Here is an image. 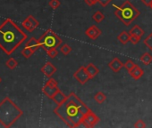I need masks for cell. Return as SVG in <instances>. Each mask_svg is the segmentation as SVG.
Returning a JSON list of instances; mask_svg holds the SVG:
<instances>
[{
    "label": "cell",
    "mask_w": 152,
    "mask_h": 128,
    "mask_svg": "<svg viewBox=\"0 0 152 128\" xmlns=\"http://www.w3.org/2000/svg\"><path fill=\"white\" fill-rule=\"evenodd\" d=\"M91 109L74 93H71L66 101L54 109V113L69 127H78Z\"/></svg>",
    "instance_id": "6da1fadb"
},
{
    "label": "cell",
    "mask_w": 152,
    "mask_h": 128,
    "mask_svg": "<svg viewBox=\"0 0 152 128\" xmlns=\"http://www.w3.org/2000/svg\"><path fill=\"white\" fill-rule=\"evenodd\" d=\"M28 36L11 19H6L0 25V49L5 53H13Z\"/></svg>",
    "instance_id": "7a4b0ae2"
},
{
    "label": "cell",
    "mask_w": 152,
    "mask_h": 128,
    "mask_svg": "<svg viewBox=\"0 0 152 128\" xmlns=\"http://www.w3.org/2000/svg\"><path fill=\"white\" fill-rule=\"evenodd\" d=\"M23 115V110L9 97L0 102V124L3 126H12Z\"/></svg>",
    "instance_id": "3957f363"
},
{
    "label": "cell",
    "mask_w": 152,
    "mask_h": 128,
    "mask_svg": "<svg viewBox=\"0 0 152 128\" xmlns=\"http://www.w3.org/2000/svg\"><path fill=\"white\" fill-rule=\"evenodd\" d=\"M114 6L115 7V10L114 12L115 15L125 26H129L140 15V12L128 0H126L120 6Z\"/></svg>",
    "instance_id": "277c9868"
},
{
    "label": "cell",
    "mask_w": 152,
    "mask_h": 128,
    "mask_svg": "<svg viewBox=\"0 0 152 128\" xmlns=\"http://www.w3.org/2000/svg\"><path fill=\"white\" fill-rule=\"evenodd\" d=\"M39 42L40 47L47 51L48 48L59 47L62 44V39L52 29H48L40 37V38L39 39Z\"/></svg>",
    "instance_id": "5b68a950"
},
{
    "label": "cell",
    "mask_w": 152,
    "mask_h": 128,
    "mask_svg": "<svg viewBox=\"0 0 152 128\" xmlns=\"http://www.w3.org/2000/svg\"><path fill=\"white\" fill-rule=\"evenodd\" d=\"M59 90H60V89H59V87L57 86V82H56L54 78H50L47 81V83L45 84V86H43V88H42V93H43L48 98L52 99L53 96H54Z\"/></svg>",
    "instance_id": "8992f818"
},
{
    "label": "cell",
    "mask_w": 152,
    "mask_h": 128,
    "mask_svg": "<svg viewBox=\"0 0 152 128\" xmlns=\"http://www.w3.org/2000/svg\"><path fill=\"white\" fill-rule=\"evenodd\" d=\"M99 117L91 109L88 113H86L83 118L82 121V124H83V126L85 127H89L91 128L93 126H95L99 122Z\"/></svg>",
    "instance_id": "52a82bcc"
},
{
    "label": "cell",
    "mask_w": 152,
    "mask_h": 128,
    "mask_svg": "<svg viewBox=\"0 0 152 128\" xmlns=\"http://www.w3.org/2000/svg\"><path fill=\"white\" fill-rule=\"evenodd\" d=\"M73 78L82 85L86 84L91 79V77H90L89 73L87 72L86 67H84V66H81L77 70L74 72Z\"/></svg>",
    "instance_id": "ba28073f"
},
{
    "label": "cell",
    "mask_w": 152,
    "mask_h": 128,
    "mask_svg": "<svg viewBox=\"0 0 152 128\" xmlns=\"http://www.w3.org/2000/svg\"><path fill=\"white\" fill-rule=\"evenodd\" d=\"M101 34H102L101 29H100L99 27H97L96 25L91 26V27L88 28V29H86V31H85V35H86L89 38H91V39H92V40L98 39V38L101 36Z\"/></svg>",
    "instance_id": "9c48e42d"
},
{
    "label": "cell",
    "mask_w": 152,
    "mask_h": 128,
    "mask_svg": "<svg viewBox=\"0 0 152 128\" xmlns=\"http://www.w3.org/2000/svg\"><path fill=\"white\" fill-rule=\"evenodd\" d=\"M40 70H41V72H42L46 77L51 78V77L56 72V68L55 67V65H54L53 63L48 61V62H46V63L44 64L43 67L41 68Z\"/></svg>",
    "instance_id": "30bf717a"
},
{
    "label": "cell",
    "mask_w": 152,
    "mask_h": 128,
    "mask_svg": "<svg viewBox=\"0 0 152 128\" xmlns=\"http://www.w3.org/2000/svg\"><path fill=\"white\" fill-rule=\"evenodd\" d=\"M108 67L115 73L119 72L124 67V63L118 58H113V60L108 63Z\"/></svg>",
    "instance_id": "8fae6325"
},
{
    "label": "cell",
    "mask_w": 152,
    "mask_h": 128,
    "mask_svg": "<svg viewBox=\"0 0 152 128\" xmlns=\"http://www.w3.org/2000/svg\"><path fill=\"white\" fill-rule=\"evenodd\" d=\"M129 74H130V76H131L133 79L139 80V79L143 76L144 71H143V70H142L139 65H137V64H136V66L129 72Z\"/></svg>",
    "instance_id": "7c38bea8"
},
{
    "label": "cell",
    "mask_w": 152,
    "mask_h": 128,
    "mask_svg": "<svg viewBox=\"0 0 152 128\" xmlns=\"http://www.w3.org/2000/svg\"><path fill=\"white\" fill-rule=\"evenodd\" d=\"M66 99H67V96H66L61 90H59V91L53 96V98H52L51 100H53L54 102H55L57 106H59V105L63 104V103L66 101Z\"/></svg>",
    "instance_id": "4fadbf2b"
},
{
    "label": "cell",
    "mask_w": 152,
    "mask_h": 128,
    "mask_svg": "<svg viewBox=\"0 0 152 128\" xmlns=\"http://www.w3.org/2000/svg\"><path fill=\"white\" fill-rule=\"evenodd\" d=\"M86 70H87V72L89 73V75L91 77V79L94 78L99 73V70L98 69L97 66L94 65L93 63H89L86 67Z\"/></svg>",
    "instance_id": "5bb4252c"
},
{
    "label": "cell",
    "mask_w": 152,
    "mask_h": 128,
    "mask_svg": "<svg viewBox=\"0 0 152 128\" xmlns=\"http://www.w3.org/2000/svg\"><path fill=\"white\" fill-rule=\"evenodd\" d=\"M25 46H27V47H29V48L34 50V51H36L37 49H39V48L40 47V45H39V39H36L35 37H31V38H30V39L26 42Z\"/></svg>",
    "instance_id": "9a60e30c"
},
{
    "label": "cell",
    "mask_w": 152,
    "mask_h": 128,
    "mask_svg": "<svg viewBox=\"0 0 152 128\" xmlns=\"http://www.w3.org/2000/svg\"><path fill=\"white\" fill-rule=\"evenodd\" d=\"M117 40L123 44V45H126L129 41H130V33L126 32V31H123L121 32L118 36H117Z\"/></svg>",
    "instance_id": "2e32d148"
},
{
    "label": "cell",
    "mask_w": 152,
    "mask_h": 128,
    "mask_svg": "<svg viewBox=\"0 0 152 128\" xmlns=\"http://www.w3.org/2000/svg\"><path fill=\"white\" fill-rule=\"evenodd\" d=\"M140 61L144 64V65H149V64L152 62V55L149 52H144L140 58Z\"/></svg>",
    "instance_id": "e0dca14e"
},
{
    "label": "cell",
    "mask_w": 152,
    "mask_h": 128,
    "mask_svg": "<svg viewBox=\"0 0 152 128\" xmlns=\"http://www.w3.org/2000/svg\"><path fill=\"white\" fill-rule=\"evenodd\" d=\"M129 33H130V34H132V35H136V36L142 37V36L144 35V30H143L139 25H134V26L131 29V30H130Z\"/></svg>",
    "instance_id": "ac0fdd59"
},
{
    "label": "cell",
    "mask_w": 152,
    "mask_h": 128,
    "mask_svg": "<svg viewBox=\"0 0 152 128\" xmlns=\"http://www.w3.org/2000/svg\"><path fill=\"white\" fill-rule=\"evenodd\" d=\"M94 100L99 103V104H102L106 101L107 100V96L104 93L102 92H98L95 95H94Z\"/></svg>",
    "instance_id": "d6986e66"
},
{
    "label": "cell",
    "mask_w": 152,
    "mask_h": 128,
    "mask_svg": "<svg viewBox=\"0 0 152 128\" xmlns=\"http://www.w3.org/2000/svg\"><path fill=\"white\" fill-rule=\"evenodd\" d=\"M22 26H23V28L24 29H26L28 32H32V31L35 29V28L32 26L31 22L29 21L28 18H26V19L22 22Z\"/></svg>",
    "instance_id": "ffe728a7"
},
{
    "label": "cell",
    "mask_w": 152,
    "mask_h": 128,
    "mask_svg": "<svg viewBox=\"0 0 152 128\" xmlns=\"http://www.w3.org/2000/svg\"><path fill=\"white\" fill-rule=\"evenodd\" d=\"M92 19H93L97 23H100L102 21H104V19H105V15H104V14H103L102 12H100V11H97V12H95V13L93 14V15H92Z\"/></svg>",
    "instance_id": "44dd1931"
},
{
    "label": "cell",
    "mask_w": 152,
    "mask_h": 128,
    "mask_svg": "<svg viewBox=\"0 0 152 128\" xmlns=\"http://www.w3.org/2000/svg\"><path fill=\"white\" fill-rule=\"evenodd\" d=\"M6 65H7V67L8 69H10V70H14V69H15V68L17 67L18 62H17V60H16L15 59H14V58H10V59H8V60H7Z\"/></svg>",
    "instance_id": "7402d4cb"
},
{
    "label": "cell",
    "mask_w": 152,
    "mask_h": 128,
    "mask_svg": "<svg viewBox=\"0 0 152 128\" xmlns=\"http://www.w3.org/2000/svg\"><path fill=\"white\" fill-rule=\"evenodd\" d=\"M34 52H35L34 50H32V49H31V48H29V47H27V46H25V47L22 50V54H23V56L24 58H26V59L31 58V55H32Z\"/></svg>",
    "instance_id": "603a6c76"
},
{
    "label": "cell",
    "mask_w": 152,
    "mask_h": 128,
    "mask_svg": "<svg viewBox=\"0 0 152 128\" xmlns=\"http://www.w3.org/2000/svg\"><path fill=\"white\" fill-rule=\"evenodd\" d=\"M60 52L64 54V55H68L71 52H72V47L67 45V44H64L62 45V46L60 47Z\"/></svg>",
    "instance_id": "cb8c5ba5"
},
{
    "label": "cell",
    "mask_w": 152,
    "mask_h": 128,
    "mask_svg": "<svg viewBox=\"0 0 152 128\" xmlns=\"http://www.w3.org/2000/svg\"><path fill=\"white\" fill-rule=\"evenodd\" d=\"M46 52H47V54H48V56L49 58H51V59H54V58H56V55H57V53H58L57 48H56V47L48 48V49Z\"/></svg>",
    "instance_id": "d4e9b609"
},
{
    "label": "cell",
    "mask_w": 152,
    "mask_h": 128,
    "mask_svg": "<svg viewBox=\"0 0 152 128\" xmlns=\"http://www.w3.org/2000/svg\"><path fill=\"white\" fill-rule=\"evenodd\" d=\"M135 66H136V64L132 60H127L125 63H124V67L128 70V72H130Z\"/></svg>",
    "instance_id": "484cf974"
},
{
    "label": "cell",
    "mask_w": 152,
    "mask_h": 128,
    "mask_svg": "<svg viewBox=\"0 0 152 128\" xmlns=\"http://www.w3.org/2000/svg\"><path fill=\"white\" fill-rule=\"evenodd\" d=\"M144 44L152 52V32L144 39Z\"/></svg>",
    "instance_id": "4316f807"
},
{
    "label": "cell",
    "mask_w": 152,
    "mask_h": 128,
    "mask_svg": "<svg viewBox=\"0 0 152 128\" xmlns=\"http://www.w3.org/2000/svg\"><path fill=\"white\" fill-rule=\"evenodd\" d=\"M48 6L52 9H57L61 6V3H60L59 0H50V1L48 2Z\"/></svg>",
    "instance_id": "83f0119b"
},
{
    "label": "cell",
    "mask_w": 152,
    "mask_h": 128,
    "mask_svg": "<svg viewBox=\"0 0 152 128\" xmlns=\"http://www.w3.org/2000/svg\"><path fill=\"white\" fill-rule=\"evenodd\" d=\"M141 39V37L140 36H136V35H132V34H130V41L132 45H137Z\"/></svg>",
    "instance_id": "f1b7e54d"
},
{
    "label": "cell",
    "mask_w": 152,
    "mask_h": 128,
    "mask_svg": "<svg viewBox=\"0 0 152 128\" xmlns=\"http://www.w3.org/2000/svg\"><path fill=\"white\" fill-rule=\"evenodd\" d=\"M27 18L29 19V21L31 22L32 26H33L35 29H37V28L39 27V22H38V21H37V20H36V19H35V18H34L32 15H29Z\"/></svg>",
    "instance_id": "f546056e"
},
{
    "label": "cell",
    "mask_w": 152,
    "mask_h": 128,
    "mask_svg": "<svg viewBox=\"0 0 152 128\" xmlns=\"http://www.w3.org/2000/svg\"><path fill=\"white\" fill-rule=\"evenodd\" d=\"M134 127H136V128H144V127H146V124H145V122L143 120L139 119V120H137L135 122Z\"/></svg>",
    "instance_id": "4dcf8cb0"
},
{
    "label": "cell",
    "mask_w": 152,
    "mask_h": 128,
    "mask_svg": "<svg viewBox=\"0 0 152 128\" xmlns=\"http://www.w3.org/2000/svg\"><path fill=\"white\" fill-rule=\"evenodd\" d=\"M98 1V3L101 6H103V7H106L112 0H97Z\"/></svg>",
    "instance_id": "1f68e13d"
},
{
    "label": "cell",
    "mask_w": 152,
    "mask_h": 128,
    "mask_svg": "<svg viewBox=\"0 0 152 128\" xmlns=\"http://www.w3.org/2000/svg\"><path fill=\"white\" fill-rule=\"evenodd\" d=\"M84 1H85V4L89 6H92L98 3L97 0H84Z\"/></svg>",
    "instance_id": "d6a6232c"
},
{
    "label": "cell",
    "mask_w": 152,
    "mask_h": 128,
    "mask_svg": "<svg viewBox=\"0 0 152 128\" xmlns=\"http://www.w3.org/2000/svg\"><path fill=\"white\" fill-rule=\"evenodd\" d=\"M141 2H142V4H144L146 6H149V7H150V6H151V4H152V0H141Z\"/></svg>",
    "instance_id": "836d02e7"
},
{
    "label": "cell",
    "mask_w": 152,
    "mask_h": 128,
    "mask_svg": "<svg viewBox=\"0 0 152 128\" xmlns=\"http://www.w3.org/2000/svg\"><path fill=\"white\" fill-rule=\"evenodd\" d=\"M1 82H2V78H0V83H1Z\"/></svg>",
    "instance_id": "e575fe53"
},
{
    "label": "cell",
    "mask_w": 152,
    "mask_h": 128,
    "mask_svg": "<svg viewBox=\"0 0 152 128\" xmlns=\"http://www.w3.org/2000/svg\"><path fill=\"white\" fill-rule=\"evenodd\" d=\"M150 8L152 9V4H151V6H150Z\"/></svg>",
    "instance_id": "d590c367"
}]
</instances>
